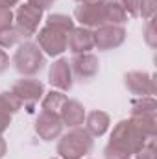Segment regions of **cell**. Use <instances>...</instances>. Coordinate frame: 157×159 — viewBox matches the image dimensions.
<instances>
[{
	"label": "cell",
	"instance_id": "4",
	"mask_svg": "<svg viewBox=\"0 0 157 159\" xmlns=\"http://www.w3.org/2000/svg\"><path fill=\"white\" fill-rule=\"evenodd\" d=\"M46 65V56L43 54L37 43L24 41L19 44L17 52L13 54V67L22 76H35Z\"/></svg>",
	"mask_w": 157,
	"mask_h": 159
},
{
	"label": "cell",
	"instance_id": "31",
	"mask_svg": "<svg viewBox=\"0 0 157 159\" xmlns=\"http://www.w3.org/2000/svg\"><path fill=\"white\" fill-rule=\"evenodd\" d=\"M50 2H52V4H54V2H56V0H50Z\"/></svg>",
	"mask_w": 157,
	"mask_h": 159
},
{
	"label": "cell",
	"instance_id": "23",
	"mask_svg": "<svg viewBox=\"0 0 157 159\" xmlns=\"http://www.w3.org/2000/svg\"><path fill=\"white\" fill-rule=\"evenodd\" d=\"M11 117H13V113L6 107V104H4V102H2V98H0V135H4V133L9 129Z\"/></svg>",
	"mask_w": 157,
	"mask_h": 159
},
{
	"label": "cell",
	"instance_id": "14",
	"mask_svg": "<svg viewBox=\"0 0 157 159\" xmlns=\"http://www.w3.org/2000/svg\"><path fill=\"white\" fill-rule=\"evenodd\" d=\"M85 115H87V111H85L83 104H79L78 100H72V98H67L59 109V119L63 122V126H67L70 129L79 128L85 122Z\"/></svg>",
	"mask_w": 157,
	"mask_h": 159
},
{
	"label": "cell",
	"instance_id": "25",
	"mask_svg": "<svg viewBox=\"0 0 157 159\" xmlns=\"http://www.w3.org/2000/svg\"><path fill=\"white\" fill-rule=\"evenodd\" d=\"M13 17L15 13L7 7H0V28H6V26H11L13 24Z\"/></svg>",
	"mask_w": 157,
	"mask_h": 159
},
{
	"label": "cell",
	"instance_id": "33",
	"mask_svg": "<svg viewBox=\"0 0 157 159\" xmlns=\"http://www.w3.org/2000/svg\"><path fill=\"white\" fill-rule=\"evenodd\" d=\"M129 159H131V157H129Z\"/></svg>",
	"mask_w": 157,
	"mask_h": 159
},
{
	"label": "cell",
	"instance_id": "29",
	"mask_svg": "<svg viewBox=\"0 0 157 159\" xmlns=\"http://www.w3.org/2000/svg\"><path fill=\"white\" fill-rule=\"evenodd\" d=\"M6 154H7V143H6V139L0 135V159L4 157Z\"/></svg>",
	"mask_w": 157,
	"mask_h": 159
},
{
	"label": "cell",
	"instance_id": "5",
	"mask_svg": "<svg viewBox=\"0 0 157 159\" xmlns=\"http://www.w3.org/2000/svg\"><path fill=\"white\" fill-rule=\"evenodd\" d=\"M43 20V9L24 2L17 7L15 17H13V26L19 30V34L22 35V39H30L37 34L39 24Z\"/></svg>",
	"mask_w": 157,
	"mask_h": 159
},
{
	"label": "cell",
	"instance_id": "15",
	"mask_svg": "<svg viewBox=\"0 0 157 159\" xmlns=\"http://www.w3.org/2000/svg\"><path fill=\"white\" fill-rule=\"evenodd\" d=\"M111 126V117L105 113V111H100V109H94L91 113L85 115V129L92 135V137H102L107 133Z\"/></svg>",
	"mask_w": 157,
	"mask_h": 159
},
{
	"label": "cell",
	"instance_id": "10",
	"mask_svg": "<svg viewBox=\"0 0 157 159\" xmlns=\"http://www.w3.org/2000/svg\"><path fill=\"white\" fill-rule=\"evenodd\" d=\"M11 91L20 98L22 104H35L44 96V83L34 76H22L11 85Z\"/></svg>",
	"mask_w": 157,
	"mask_h": 159
},
{
	"label": "cell",
	"instance_id": "27",
	"mask_svg": "<svg viewBox=\"0 0 157 159\" xmlns=\"http://www.w3.org/2000/svg\"><path fill=\"white\" fill-rule=\"evenodd\" d=\"M28 4H32V6H35V7H39V9H48L50 6H52V2L50 0H28Z\"/></svg>",
	"mask_w": 157,
	"mask_h": 159
},
{
	"label": "cell",
	"instance_id": "21",
	"mask_svg": "<svg viewBox=\"0 0 157 159\" xmlns=\"http://www.w3.org/2000/svg\"><path fill=\"white\" fill-rule=\"evenodd\" d=\"M157 9V0H139V17H142L144 20L154 19Z\"/></svg>",
	"mask_w": 157,
	"mask_h": 159
},
{
	"label": "cell",
	"instance_id": "9",
	"mask_svg": "<svg viewBox=\"0 0 157 159\" xmlns=\"http://www.w3.org/2000/svg\"><path fill=\"white\" fill-rule=\"evenodd\" d=\"M63 128L65 126L59 119V113H54V111L41 109V113L35 119V133L39 135V139L46 141V143L59 139L63 133Z\"/></svg>",
	"mask_w": 157,
	"mask_h": 159
},
{
	"label": "cell",
	"instance_id": "17",
	"mask_svg": "<svg viewBox=\"0 0 157 159\" xmlns=\"http://www.w3.org/2000/svg\"><path fill=\"white\" fill-rule=\"evenodd\" d=\"M67 100V94L57 91V89H52L50 93H44V96L41 98V107L46 109V111H54V113H59L61 106L65 104Z\"/></svg>",
	"mask_w": 157,
	"mask_h": 159
},
{
	"label": "cell",
	"instance_id": "20",
	"mask_svg": "<svg viewBox=\"0 0 157 159\" xmlns=\"http://www.w3.org/2000/svg\"><path fill=\"white\" fill-rule=\"evenodd\" d=\"M135 159H157V148H155V137L148 139L137 152H135Z\"/></svg>",
	"mask_w": 157,
	"mask_h": 159
},
{
	"label": "cell",
	"instance_id": "8",
	"mask_svg": "<svg viewBox=\"0 0 157 159\" xmlns=\"http://www.w3.org/2000/svg\"><path fill=\"white\" fill-rule=\"evenodd\" d=\"M124 85L126 89L135 96V98H141V96H154L157 93L155 87V78L144 70H131V72H126L124 74Z\"/></svg>",
	"mask_w": 157,
	"mask_h": 159
},
{
	"label": "cell",
	"instance_id": "18",
	"mask_svg": "<svg viewBox=\"0 0 157 159\" xmlns=\"http://www.w3.org/2000/svg\"><path fill=\"white\" fill-rule=\"evenodd\" d=\"M46 24L48 26H54L65 34H70L72 28H74V20L69 17V15H63V13H50L46 17Z\"/></svg>",
	"mask_w": 157,
	"mask_h": 159
},
{
	"label": "cell",
	"instance_id": "13",
	"mask_svg": "<svg viewBox=\"0 0 157 159\" xmlns=\"http://www.w3.org/2000/svg\"><path fill=\"white\" fill-rule=\"evenodd\" d=\"M92 48H94L92 30L85 26H74L67 39V50H70L72 54H85L91 52Z\"/></svg>",
	"mask_w": 157,
	"mask_h": 159
},
{
	"label": "cell",
	"instance_id": "32",
	"mask_svg": "<svg viewBox=\"0 0 157 159\" xmlns=\"http://www.w3.org/2000/svg\"><path fill=\"white\" fill-rule=\"evenodd\" d=\"M52 159H59V157H52Z\"/></svg>",
	"mask_w": 157,
	"mask_h": 159
},
{
	"label": "cell",
	"instance_id": "24",
	"mask_svg": "<svg viewBox=\"0 0 157 159\" xmlns=\"http://www.w3.org/2000/svg\"><path fill=\"white\" fill-rule=\"evenodd\" d=\"M117 2L118 6L126 11L128 17H131V19L139 17V0H117Z\"/></svg>",
	"mask_w": 157,
	"mask_h": 159
},
{
	"label": "cell",
	"instance_id": "2",
	"mask_svg": "<svg viewBox=\"0 0 157 159\" xmlns=\"http://www.w3.org/2000/svg\"><path fill=\"white\" fill-rule=\"evenodd\" d=\"M146 141L148 137L131 119L120 120L113 128L111 137L104 148V159H129Z\"/></svg>",
	"mask_w": 157,
	"mask_h": 159
},
{
	"label": "cell",
	"instance_id": "6",
	"mask_svg": "<svg viewBox=\"0 0 157 159\" xmlns=\"http://www.w3.org/2000/svg\"><path fill=\"white\" fill-rule=\"evenodd\" d=\"M35 37H37V46L43 50L44 56L57 57V56H61L67 50L69 34H65V32H61V30H57L54 26L44 24L41 30H37Z\"/></svg>",
	"mask_w": 157,
	"mask_h": 159
},
{
	"label": "cell",
	"instance_id": "1",
	"mask_svg": "<svg viewBox=\"0 0 157 159\" xmlns=\"http://www.w3.org/2000/svg\"><path fill=\"white\" fill-rule=\"evenodd\" d=\"M74 19L79 22V26L98 28L104 24L122 26L124 22H128L129 17L118 6L117 0H92V2H83L76 6Z\"/></svg>",
	"mask_w": 157,
	"mask_h": 159
},
{
	"label": "cell",
	"instance_id": "7",
	"mask_svg": "<svg viewBox=\"0 0 157 159\" xmlns=\"http://www.w3.org/2000/svg\"><path fill=\"white\" fill-rule=\"evenodd\" d=\"M128 37V32L124 26L118 24H104L92 30V39H94V46L102 52L107 50H115L120 48Z\"/></svg>",
	"mask_w": 157,
	"mask_h": 159
},
{
	"label": "cell",
	"instance_id": "16",
	"mask_svg": "<svg viewBox=\"0 0 157 159\" xmlns=\"http://www.w3.org/2000/svg\"><path fill=\"white\" fill-rule=\"evenodd\" d=\"M157 113V100L154 96H141L131 102V117H152Z\"/></svg>",
	"mask_w": 157,
	"mask_h": 159
},
{
	"label": "cell",
	"instance_id": "30",
	"mask_svg": "<svg viewBox=\"0 0 157 159\" xmlns=\"http://www.w3.org/2000/svg\"><path fill=\"white\" fill-rule=\"evenodd\" d=\"M74 2H78V4H83V2H92V0H74Z\"/></svg>",
	"mask_w": 157,
	"mask_h": 159
},
{
	"label": "cell",
	"instance_id": "22",
	"mask_svg": "<svg viewBox=\"0 0 157 159\" xmlns=\"http://www.w3.org/2000/svg\"><path fill=\"white\" fill-rule=\"evenodd\" d=\"M142 35H144V41L150 48H155L157 46V35H155V24H154V19L146 20V26L142 30Z\"/></svg>",
	"mask_w": 157,
	"mask_h": 159
},
{
	"label": "cell",
	"instance_id": "19",
	"mask_svg": "<svg viewBox=\"0 0 157 159\" xmlns=\"http://www.w3.org/2000/svg\"><path fill=\"white\" fill-rule=\"evenodd\" d=\"M20 41H22V35L19 34V30L13 24L0 28V48H11V46L19 44Z\"/></svg>",
	"mask_w": 157,
	"mask_h": 159
},
{
	"label": "cell",
	"instance_id": "11",
	"mask_svg": "<svg viewBox=\"0 0 157 159\" xmlns=\"http://www.w3.org/2000/svg\"><path fill=\"white\" fill-rule=\"evenodd\" d=\"M72 76H76L79 81H91L100 72V61L94 54L85 52V54H74V57L69 61Z\"/></svg>",
	"mask_w": 157,
	"mask_h": 159
},
{
	"label": "cell",
	"instance_id": "12",
	"mask_svg": "<svg viewBox=\"0 0 157 159\" xmlns=\"http://www.w3.org/2000/svg\"><path fill=\"white\" fill-rule=\"evenodd\" d=\"M48 81H50V85H52L54 89H57V91H61V93H67V91L72 89V85H74V76H72L69 59L59 57V59H56V61L50 65Z\"/></svg>",
	"mask_w": 157,
	"mask_h": 159
},
{
	"label": "cell",
	"instance_id": "3",
	"mask_svg": "<svg viewBox=\"0 0 157 159\" xmlns=\"http://www.w3.org/2000/svg\"><path fill=\"white\" fill-rule=\"evenodd\" d=\"M94 148V137L85 128H72L67 133H61L57 141L59 159H83Z\"/></svg>",
	"mask_w": 157,
	"mask_h": 159
},
{
	"label": "cell",
	"instance_id": "26",
	"mask_svg": "<svg viewBox=\"0 0 157 159\" xmlns=\"http://www.w3.org/2000/svg\"><path fill=\"white\" fill-rule=\"evenodd\" d=\"M9 69V56L6 54L4 48H0V74H4Z\"/></svg>",
	"mask_w": 157,
	"mask_h": 159
},
{
	"label": "cell",
	"instance_id": "28",
	"mask_svg": "<svg viewBox=\"0 0 157 159\" xmlns=\"http://www.w3.org/2000/svg\"><path fill=\"white\" fill-rule=\"evenodd\" d=\"M19 2H20V0H0V7H7V9H11L13 6H19Z\"/></svg>",
	"mask_w": 157,
	"mask_h": 159
}]
</instances>
